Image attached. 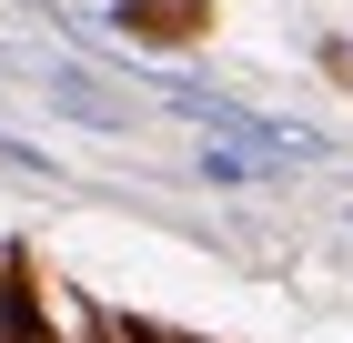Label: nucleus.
<instances>
[{
    "label": "nucleus",
    "instance_id": "nucleus-3",
    "mask_svg": "<svg viewBox=\"0 0 353 343\" xmlns=\"http://www.w3.org/2000/svg\"><path fill=\"white\" fill-rule=\"evenodd\" d=\"M0 172H10V182H61V161L41 152V141H21V132H0Z\"/></svg>",
    "mask_w": 353,
    "mask_h": 343
},
{
    "label": "nucleus",
    "instance_id": "nucleus-4",
    "mask_svg": "<svg viewBox=\"0 0 353 343\" xmlns=\"http://www.w3.org/2000/svg\"><path fill=\"white\" fill-rule=\"evenodd\" d=\"M0 343H21V303H10V283H0Z\"/></svg>",
    "mask_w": 353,
    "mask_h": 343
},
{
    "label": "nucleus",
    "instance_id": "nucleus-1",
    "mask_svg": "<svg viewBox=\"0 0 353 343\" xmlns=\"http://www.w3.org/2000/svg\"><path fill=\"white\" fill-rule=\"evenodd\" d=\"M41 101L51 111H71V121H91V132H132V101H121V81H101V71H81V61H41Z\"/></svg>",
    "mask_w": 353,
    "mask_h": 343
},
{
    "label": "nucleus",
    "instance_id": "nucleus-2",
    "mask_svg": "<svg viewBox=\"0 0 353 343\" xmlns=\"http://www.w3.org/2000/svg\"><path fill=\"white\" fill-rule=\"evenodd\" d=\"M192 172H202V182H222V192H243V182H283L263 152H232V141H202V152H192Z\"/></svg>",
    "mask_w": 353,
    "mask_h": 343
},
{
    "label": "nucleus",
    "instance_id": "nucleus-5",
    "mask_svg": "<svg viewBox=\"0 0 353 343\" xmlns=\"http://www.w3.org/2000/svg\"><path fill=\"white\" fill-rule=\"evenodd\" d=\"M343 222H353V202H343Z\"/></svg>",
    "mask_w": 353,
    "mask_h": 343
}]
</instances>
